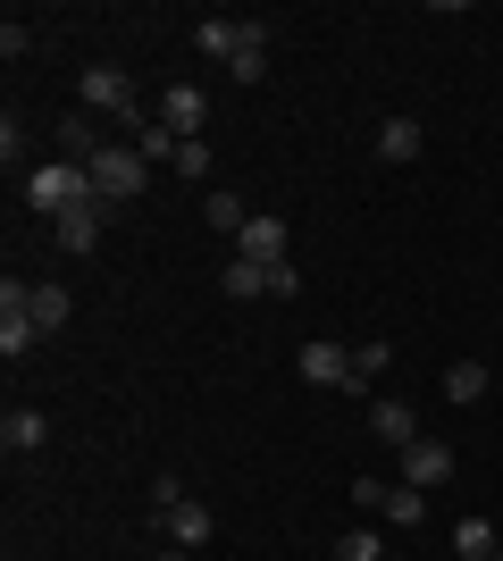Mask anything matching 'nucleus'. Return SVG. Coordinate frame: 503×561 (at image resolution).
Returning <instances> with one entry per match:
<instances>
[{
	"mask_svg": "<svg viewBox=\"0 0 503 561\" xmlns=\"http://www.w3.org/2000/svg\"><path fill=\"white\" fill-rule=\"evenodd\" d=\"M135 151H144V160H168V168H176V135H168L160 117H144V126H135Z\"/></svg>",
	"mask_w": 503,
	"mask_h": 561,
	"instance_id": "nucleus-22",
	"label": "nucleus"
},
{
	"mask_svg": "<svg viewBox=\"0 0 503 561\" xmlns=\"http://www.w3.org/2000/svg\"><path fill=\"white\" fill-rule=\"evenodd\" d=\"M261 34H268L261 18H202V25H193V50H202V59H218V68H236Z\"/></svg>",
	"mask_w": 503,
	"mask_h": 561,
	"instance_id": "nucleus-4",
	"label": "nucleus"
},
{
	"mask_svg": "<svg viewBox=\"0 0 503 561\" xmlns=\"http://www.w3.org/2000/svg\"><path fill=\"white\" fill-rule=\"evenodd\" d=\"M454 545H461V561H495L503 553V537L487 528V519H454Z\"/></svg>",
	"mask_w": 503,
	"mask_h": 561,
	"instance_id": "nucleus-20",
	"label": "nucleus"
},
{
	"mask_svg": "<svg viewBox=\"0 0 503 561\" xmlns=\"http://www.w3.org/2000/svg\"><path fill=\"white\" fill-rule=\"evenodd\" d=\"M76 202H93V168H76V160H43L34 176H25V210L68 218Z\"/></svg>",
	"mask_w": 503,
	"mask_h": 561,
	"instance_id": "nucleus-1",
	"label": "nucleus"
},
{
	"mask_svg": "<svg viewBox=\"0 0 503 561\" xmlns=\"http://www.w3.org/2000/svg\"><path fill=\"white\" fill-rule=\"evenodd\" d=\"M218 294H236V302H268V268H261V260H227V268H218Z\"/></svg>",
	"mask_w": 503,
	"mask_h": 561,
	"instance_id": "nucleus-15",
	"label": "nucleus"
},
{
	"mask_svg": "<svg viewBox=\"0 0 503 561\" xmlns=\"http://www.w3.org/2000/svg\"><path fill=\"white\" fill-rule=\"evenodd\" d=\"M43 445H50V420L18 402V411L0 420V453H9V461H25V453H43Z\"/></svg>",
	"mask_w": 503,
	"mask_h": 561,
	"instance_id": "nucleus-12",
	"label": "nucleus"
},
{
	"mask_svg": "<svg viewBox=\"0 0 503 561\" xmlns=\"http://www.w3.org/2000/svg\"><path fill=\"white\" fill-rule=\"evenodd\" d=\"M151 561H193V553H185V545H168V553H151Z\"/></svg>",
	"mask_w": 503,
	"mask_h": 561,
	"instance_id": "nucleus-27",
	"label": "nucleus"
},
{
	"mask_svg": "<svg viewBox=\"0 0 503 561\" xmlns=\"http://www.w3.org/2000/svg\"><path fill=\"white\" fill-rule=\"evenodd\" d=\"M445 478H454V445H445V436H420V445H403V486L436 494Z\"/></svg>",
	"mask_w": 503,
	"mask_h": 561,
	"instance_id": "nucleus-10",
	"label": "nucleus"
},
{
	"mask_svg": "<svg viewBox=\"0 0 503 561\" xmlns=\"http://www.w3.org/2000/svg\"><path fill=\"white\" fill-rule=\"evenodd\" d=\"M144 185H151V160H144V151H126V142H110V151L93 160V193L110 202V210H126V202H135Z\"/></svg>",
	"mask_w": 503,
	"mask_h": 561,
	"instance_id": "nucleus-3",
	"label": "nucleus"
},
{
	"mask_svg": "<svg viewBox=\"0 0 503 561\" xmlns=\"http://www.w3.org/2000/svg\"><path fill=\"white\" fill-rule=\"evenodd\" d=\"M59 151H68V160H76V168H93V160H101V151H110V142H101V135H93V117H59Z\"/></svg>",
	"mask_w": 503,
	"mask_h": 561,
	"instance_id": "nucleus-17",
	"label": "nucleus"
},
{
	"mask_svg": "<svg viewBox=\"0 0 503 561\" xmlns=\"http://www.w3.org/2000/svg\"><path fill=\"white\" fill-rule=\"evenodd\" d=\"M76 93H84V110H110V117H126V126H144L135 76H126V68H110V59H101V68H84V84H76Z\"/></svg>",
	"mask_w": 503,
	"mask_h": 561,
	"instance_id": "nucleus-5",
	"label": "nucleus"
},
{
	"mask_svg": "<svg viewBox=\"0 0 503 561\" xmlns=\"http://www.w3.org/2000/svg\"><path fill=\"white\" fill-rule=\"evenodd\" d=\"M378 160L386 168H411V160H420V117H386V126H378Z\"/></svg>",
	"mask_w": 503,
	"mask_h": 561,
	"instance_id": "nucleus-14",
	"label": "nucleus"
},
{
	"mask_svg": "<svg viewBox=\"0 0 503 561\" xmlns=\"http://www.w3.org/2000/svg\"><path fill=\"white\" fill-rule=\"evenodd\" d=\"M378 519H386V528H420V519H428V494H420V486H386Z\"/></svg>",
	"mask_w": 503,
	"mask_h": 561,
	"instance_id": "nucleus-16",
	"label": "nucleus"
},
{
	"mask_svg": "<svg viewBox=\"0 0 503 561\" xmlns=\"http://www.w3.org/2000/svg\"><path fill=\"white\" fill-rule=\"evenodd\" d=\"M0 310H9V319H25V328L34 335H59L68 328V285H0Z\"/></svg>",
	"mask_w": 503,
	"mask_h": 561,
	"instance_id": "nucleus-2",
	"label": "nucleus"
},
{
	"mask_svg": "<svg viewBox=\"0 0 503 561\" xmlns=\"http://www.w3.org/2000/svg\"><path fill=\"white\" fill-rule=\"evenodd\" d=\"M294 369H302V386H353V352L335 344V335H311V344L294 352Z\"/></svg>",
	"mask_w": 503,
	"mask_h": 561,
	"instance_id": "nucleus-7",
	"label": "nucleus"
},
{
	"mask_svg": "<svg viewBox=\"0 0 503 561\" xmlns=\"http://www.w3.org/2000/svg\"><path fill=\"white\" fill-rule=\"evenodd\" d=\"M101 227H110V202H76L68 218H50V243H59V252H101Z\"/></svg>",
	"mask_w": 503,
	"mask_h": 561,
	"instance_id": "nucleus-6",
	"label": "nucleus"
},
{
	"mask_svg": "<svg viewBox=\"0 0 503 561\" xmlns=\"http://www.w3.org/2000/svg\"><path fill=\"white\" fill-rule=\"evenodd\" d=\"M176 176H210V142H202V135L176 142Z\"/></svg>",
	"mask_w": 503,
	"mask_h": 561,
	"instance_id": "nucleus-24",
	"label": "nucleus"
},
{
	"mask_svg": "<svg viewBox=\"0 0 503 561\" xmlns=\"http://www.w3.org/2000/svg\"><path fill=\"white\" fill-rule=\"evenodd\" d=\"M160 528H168V545H185V553H202V545L218 537L210 503H193V494H176V503H160Z\"/></svg>",
	"mask_w": 503,
	"mask_h": 561,
	"instance_id": "nucleus-8",
	"label": "nucleus"
},
{
	"mask_svg": "<svg viewBox=\"0 0 503 561\" xmlns=\"http://www.w3.org/2000/svg\"><path fill=\"white\" fill-rule=\"evenodd\" d=\"M328 561H386V537H378V528H353V537L335 545Z\"/></svg>",
	"mask_w": 503,
	"mask_h": 561,
	"instance_id": "nucleus-23",
	"label": "nucleus"
},
{
	"mask_svg": "<svg viewBox=\"0 0 503 561\" xmlns=\"http://www.w3.org/2000/svg\"><path fill=\"white\" fill-rule=\"evenodd\" d=\"M445 402H461V411L487 402V360H454V369H445Z\"/></svg>",
	"mask_w": 503,
	"mask_h": 561,
	"instance_id": "nucleus-18",
	"label": "nucleus"
},
{
	"mask_svg": "<svg viewBox=\"0 0 503 561\" xmlns=\"http://www.w3.org/2000/svg\"><path fill=\"white\" fill-rule=\"evenodd\" d=\"M25 50H34V25L9 18V25H0V59H25Z\"/></svg>",
	"mask_w": 503,
	"mask_h": 561,
	"instance_id": "nucleus-26",
	"label": "nucleus"
},
{
	"mask_svg": "<svg viewBox=\"0 0 503 561\" xmlns=\"http://www.w3.org/2000/svg\"><path fill=\"white\" fill-rule=\"evenodd\" d=\"M369 436H378V445H395V453H403V445H420V420H411L403 402H369Z\"/></svg>",
	"mask_w": 503,
	"mask_h": 561,
	"instance_id": "nucleus-13",
	"label": "nucleus"
},
{
	"mask_svg": "<svg viewBox=\"0 0 503 561\" xmlns=\"http://www.w3.org/2000/svg\"><path fill=\"white\" fill-rule=\"evenodd\" d=\"M160 126L176 142H193L202 126H210V93H202V84H168V93H160Z\"/></svg>",
	"mask_w": 503,
	"mask_h": 561,
	"instance_id": "nucleus-9",
	"label": "nucleus"
},
{
	"mask_svg": "<svg viewBox=\"0 0 503 561\" xmlns=\"http://www.w3.org/2000/svg\"><path fill=\"white\" fill-rule=\"evenodd\" d=\"M386 369H395V344L378 335V344H361V352H353V386H344V394H361V386H378Z\"/></svg>",
	"mask_w": 503,
	"mask_h": 561,
	"instance_id": "nucleus-19",
	"label": "nucleus"
},
{
	"mask_svg": "<svg viewBox=\"0 0 503 561\" xmlns=\"http://www.w3.org/2000/svg\"><path fill=\"white\" fill-rule=\"evenodd\" d=\"M0 160H9V168H18V160H25V117H18V110L0 117Z\"/></svg>",
	"mask_w": 503,
	"mask_h": 561,
	"instance_id": "nucleus-25",
	"label": "nucleus"
},
{
	"mask_svg": "<svg viewBox=\"0 0 503 561\" xmlns=\"http://www.w3.org/2000/svg\"><path fill=\"white\" fill-rule=\"evenodd\" d=\"M210 227H218V234H243V227H252V210H243V193H227V185L210 193Z\"/></svg>",
	"mask_w": 503,
	"mask_h": 561,
	"instance_id": "nucleus-21",
	"label": "nucleus"
},
{
	"mask_svg": "<svg viewBox=\"0 0 503 561\" xmlns=\"http://www.w3.org/2000/svg\"><path fill=\"white\" fill-rule=\"evenodd\" d=\"M236 260H261V268H277V260H286V218L252 210V227L236 234Z\"/></svg>",
	"mask_w": 503,
	"mask_h": 561,
	"instance_id": "nucleus-11",
	"label": "nucleus"
}]
</instances>
